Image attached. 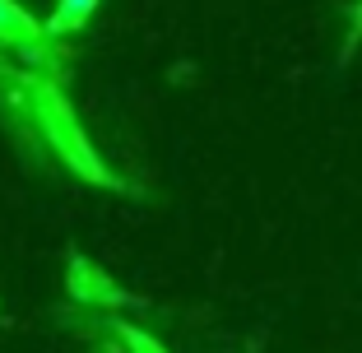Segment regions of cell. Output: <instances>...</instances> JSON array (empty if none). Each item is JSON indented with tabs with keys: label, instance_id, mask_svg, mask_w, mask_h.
Instances as JSON below:
<instances>
[{
	"label": "cell",
	"instance_id": "obj_3",
	"mask_svg": "<svg viewBox=\"0 0 362 353\" xmlns=\"http://www.w3.org/2000/svg\"><path fill=\"white\" fill-rule=\"evenodd\" d=\"M65 293H70L79 307H88V311H121L130 302V293L121 289L117 279L107 274L98 260L79 256V251L65 260Z\"/></svg>",
	"mask_w": 362,
	"mask_h": 353
},
{
	"label": "cell",
	"instance_id": "obj_4",
	"mask_svg": "<svg viewBox=\"0 0 362 353\" xmlns=\"http://www.w3.org/2000/svg\"><path fill=\"white\" fill-rule=\"evenodd\" d=\"M98 5H103V0H56L52 19L42 23V28H47V37H56V42H61V37L79 33V28H84V23L98 14Z\"/></svg>",
	"mask_w": 362,
	"mask_h": 353
},
{
	"label": "cell",
	"instance_id": "obj_5",
	"mask_svg": "<svg viewBox=\"0 0 362 353\" xmlns=\"http://www.w3.org/2000/svg\"><path fill=\"white\" fill-rule=\"evenodd\" d=\"M107 330L117 335V349H121V353H168L149 330H139V325H130V321H112Z\"/></svg>",
	"mask_w": 362,
	"mask_h": 353
},
{
	"label": "cell",
	"instance_id": "obj_1",
	"mask_svg": "<svg viewBox=\"0 0 362 353\" xmlns=\"http://www.w3.org/2000/svg\"><path fill=\"white\" fill-rule=\"evenodd\" d=\"M23 108H28V126H33V144L37 154H52L65 172H75L79 182L103 186V191H126L117 172L103 163V154L93 149L88 130L79 126L75 108L61 88V75H47V70H23Z\"/></svg>",
	"mask_w": 362,
	"mask_h": 353
},
{
	"label": "cell",
	"instance_id": "obj_2",
	"mask_svg": "<svg viewBox=\"0 0 362 353\" xmlns=\"http://www.w3.org/2000/svg\"><path fill=\"white\" fill-rule=\"evenodd\" d=\"M0 47L19 52L33 70L61 75V47H56V37H47V28L23 10L19 0H0Z\"/></svg>",
	"mask_w": 362,
	"mask_h": 353
},
{
	"label": "cell",
	"instance_id": "obj_6",
	"mask_svg": "<svg viewBox=\"0 0 362 353\" xmlns=\"http://www.w3.org/2000/svg\"><path fill=\"white\" fill-rule=\"evenodd\" d=\"M112 353H121V349H112Z\"/></svg>",
	"mask_w": 362,
	"mask_h": 353
}]
</instances>
